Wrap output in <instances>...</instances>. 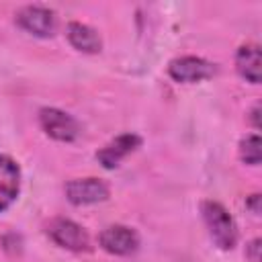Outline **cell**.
I'll return each mask as SVG.
<instances>
[{"label": "cell", "mask_w": 262, "mask_h": 262, "mask_svg": "<svg viewBox=\"0 0 262 262\" xmlns=\"http://www.w3.org/2000/svg\"><path fill=\"white\" fill-rule=\"evenodd\" d=\"M201 213L213 244L219 250H231L237 244V227L227 209L215 201H205L201 205Z\"/></svg>", "instance_id": "cell-1"}, {"label": "cell", "mask_w": 262, "mask_h": 262, "mask_svg": "<svg viewBox=\"0 0 262 262\" xmlns=\"http://www.w3.org/2000/svg\"><path fill=\"white\" fill-rule=\"evenodd\" d=\"M47 235L66 250L72 252H88L90 250V237L82 225H78L72 219L55 217L47 223Z\"/></svg>", "instance_id": "cell-2"}, {"label": "cell", "mask_w": 262, "mask_h": 262, "mask_svg": "<svg viewBox=\"0 0 262 262\" xmlns=\"http://www.w3.org/2000/svg\"><path fill=\"white\" fill-rule=\"evenodd\" d=\"M14 20L20 29L35 37H51L57 29V16L45 6H23L16 10Z\"/></svg>", "instance_id": "cell-3"}, {"label": "cell", "mask_w": 262, "mask_h": 262, "mask_svg": "<svg viewBox=\"0 0 262 262\" xmlns=\"http://www.w3.org/2000/svg\"><path fill=\"white\" fill-rule=\"evenodd\" d=\"M168 74L176 82L192 84V82H201V80L211 78L215 74V66L211 61L203 59V57L184 55V57H176V59L170 61Z\"/></svg>", "instance_id": "cell-4"}, {"label": "cell", "mask_w": 262, "mask_h": 262, "mask_svg": "<svg viewBox=\"0 0 262 262\" xmlns=\"http://www.w3.org/2000/svg\"><path fill=\"white\" fill-rule=\"evenodd\" d=\"M39 123H41L43 131L57 141H74L80 135L78 121L59 108H41Z\"/></svg>", "instance_id": "cell-5"}, {"label": "cell", "mask_w": 262, "mask_h": 262, "mask_svg": "<svg viewBox=\"0 0 262 262\" xmlns=\"http://www.w3.org/2000/svg\"><path fill=\"white\" fill-rule=\"evenodd\" d=\"M102 250L115 256H129L139 248V235L135 229L127 225H108L106 229L100 231L98 237Z\"/></svg>", "instance_id": "cell-6"}, {"label": "cell", "mask_w": 262, "mask_h": 262, "mask_svg": "<svg viewBox=\"0 0 262 262\" xmlns=\"http://www.w3.org/2000/svg\"><path fill=\"white\" fill-rule=\"evenodd\" d=\"M66 196L72 205H94L108 199V186L98 178H78L66 184Z\"/></svg>", "instance_id": "cell-7"}, {"label": "cell", "mask_w": 262, "mask_h": 262, "mask_svg": "<svg viewBox=\"0 0 262 262\" xmlns=\"http://www.w3.org/2000/svg\"><path fill=\"white\" fill-rule=\"evenodd\" d=\"M139 145H141V137H139V135H135V133H123V135L115 137L111 143H106L104 147H100V149L96 151V160H98L104 168L113 170V168H117L131 151H135Z\"/></svg>", "instance_id": "cell-8"}, {"label": "cell", "mask_w": 262, "mask_h": 262, "mask_svg": "<svg viewBox=\"0 0 262 262\" xmlns=\"http://www.w3.org/2000/svg\"><path fill=\"white\" fill-rule=\"evenodd\" d=\"M20 168L10 156H0V213H4L18 196Z\"/></svg>", "instance_id": "cell-9"}, {"label": "cell", "mask_w": 262, "mask_h": 262, "mask_svg": "<svg viewBox=\"0 0 262 262\" xmlns=\"http://www.w3.org/2000/svg\"><path fill=\"white\" fill-rule=\"evenodd\" d=\"M235 70L237 74L250 82V84H258L262 78V63H260V47L254 43L242 45L237 49L235 55Z\"/></svg>", "instance_id": "cell-10"}, {"label": "cell", "mask_w": 262, "mask_h": 262, "mask_svg": "<svg viewBox=\"0 0 262 262\" xmlns=\"http://www.w3.org/2000/svg\"><path fill=\"white\" fill-rule=\"evenodd\" d=\"M66 35H68V41L78 49V51H84V53H98L100 47H102V41H100V35L84 25V23H70L68 29H66Z\"/></svg>", "instance_id": "cell-11"}, {"label": "cell", "mask_w": 262, "mask_h": 262, "mask_svg": "<svg viewBox=\"0 0 262 262\" xmlns=\"http://www.w3.org/2000/svg\"><path fill=\"white\" fill-rule=\"evenodd\" d=\"M260 156H262L260 137L258 135H246L239 141V158L250 166H258L260 164Z\"/></svg>", "instance_id": "cell-12"}, {"label": "cell", "mask_w": 262, "mask_h": 262, "mask_svg": "<svg viewBox=\"0 0 262 262\" xmlns=\"http://www.w3.org/2000/svg\"><path fill=\"white\" fill-rule=\"evenodd\" d=\"M260 239L256 237V239H252L248 246H246V256H248V260L250 262H260Z\"/></svg>", "instance_id": "cell-13"}, {"label": "cell", "mask_w": 262, "mask_h": 262, "mask_svg": "<svg viewBox=\"0 0 262 262\" xmlns=\"http://www.w3.org/2000/svg\"><path fill=\"white\" fill-rule=\"evenodd\" d=\"M258 201H260V196H258V194H252V205H250V207H252V211H254L256 215L260 213V207H258Z\"/></svg>", "instance_id": "cell-14"}, {"label": "cell", "mask_w": 262, "mask_h": 262, "mask_svg": "<svg viewBox=\"0 0 262 262\" xmlns=\"http://www.w3.org/2000/svg\"><path fill=\"white\" fill-rule=\"evenodd\" d=\"M258 111H260V104H256L252 108V123H254V127H258Z\"/></svg>", "instance_id": "cell-15"}]
</instances>
